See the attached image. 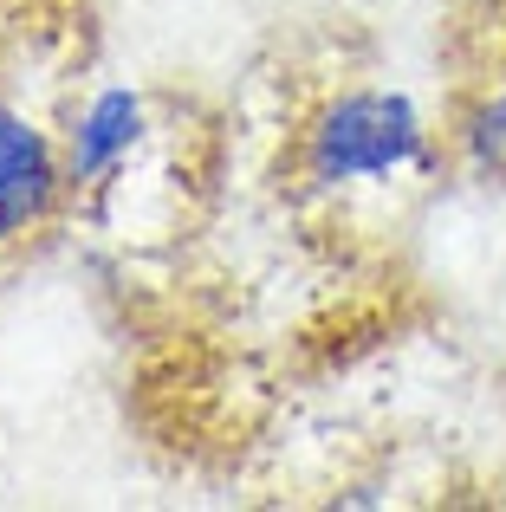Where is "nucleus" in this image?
<instances>
[{
  "mask_svg": "<svg viewBox=\"0 0 506 512\" xmlns=\"http://www.w3.org/2000/svg\"><path fill=\"white\" fill-rule=\"evenodd\" d=\"M143 143V98L130 85H111L78 111L72 137H65V182L91 188L104 175H117L130 163V150Z\"/></svg>",
  "mask_w": 506,
  "mask_h": 512,
  "instance_id": "7ed1b4c3",
  "label": "nucleus"
},
{
  "mask_svg": "<svg viewBox=\"0 0 506 512\" xmlns=\"http://www.w3.org/2000/svg\"><path fill=\"white\" fill-rule=\"evenodd\" d=\"M59 188H72V182H65V163L52 156L46 130L33 117H20L13 104H0V247L33 234L52 214Z\"/></svg>",
  "mask_w": 506,
  "mask_h": 512,
  "instance_id": "f03ea898",
  "label": "nucleus"
},
{
  "mask_svg": "<svg viewBox=\"0 0 506 512\" xmlns=\"http://www.w3.org/2000/svg\"><path fill=\"white\" fill-rule=\"evenodd\" d=\"M429 143L422 111L403 91H344L312 130H305V175L318 188H351V182H383L409 169Z\"/></svg>",
  "mask_w": 506,
  "mask_h": 512,
  "instance_id": "f257e3e1",
  "label": "nucleus"
}]
</instances>
